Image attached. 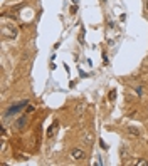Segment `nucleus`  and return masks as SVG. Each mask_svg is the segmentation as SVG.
<instances>
[{
	"label": "nucleus",
	"instance_id": "nucleus-1",
	"mask_svg": "<svg viewBox=\"0 0 148 166\" xmlns=\"http://www.w3.org/2000/svg\"><path fill=\"white\" fill-rule=\"evenodd\" d=\"M0 35H2V39H5V40H14L19 37V29H17L15 24H2Z\"/></svg>",
	"mask_w": 148,
	"mask_h": 166
},
{
	"label": "nucleus",
	"instance_id": "nucleus-2",
	"mask_svg": "<svg viewBox=\"0 0 148 166\" xmlns=\"http://www.w3.org/2000/svg\"><path fill=\"white\" fill-rule=\"evenodd\" d=\"M71 158L74 159V161H83L86 158V153L83 149H79V148H72L71 149Z\"/></svg>",
	"mask_w": 148,
	"mask_h": 166
},
{
	"label": "nucleus",
	"instance_id": "nucleus-3",
	"mask_svg": "<svg viewBox=\"0 0 148 166\" xmlns=\"http://www.w3.org/2000/svg\"><path fill=\"white\" fill-rule=\"evenodd\" d=\"M27 123H29L27 116H20V118H17V121H15V127L19 129V131H22L24 127L27 126Z\"/></svg>",
	"mask_w": 148,
	"mask_h": 166
},
{
	"label": "nucleus",
	"instance_id": "nucleus-4",
	"mask_svg": "<svg viewBox=\"0 0 148 166\" xmlns=\"http://www.w3.org/2000/svg\"><path fill=\"white\" fill-rule=\"evenodd\" d=\"M24 106H25V103H20V104H17V106H14V107H10V109L7 111V114H5V116H8V114H15V112H19L20 109H24Z\"/></svg>",
	"mask_w": 148,
	"mask_h": 166
},
{
	"label": "nucleus",
	"instance_id": "nucleus-5",
	"mask_svg": "<svg viewBox=\"0 0 148 166\" xmlns=\"http://www.w3.org/2000/svg\"><path fill=\"white\" fill-rule=\"evenodd\" d=\"M57 126H59V123H57V121H54V123H52V126L47 129V138H52V136L56 134V131H57Z\"/></svg>",
	"mask_w": 148,
	"mask_h": 166
},
{
	"label": "nucleus",
	"instance_id": "nucleus-6",
	"mask_svg": "<svg viewBox=\"0 0 148 166\" xmlns=\"http://www.w3.org/2000/svg\"><path fill=\"white\" fill-rule=\"evenodd\" d=\"M120 156H121L123 159H126L128 156H130V149H128V146H126V144H123V146L120 148Z\"/></svg>",
	"mask_w": 148,
	"mask_h": 166
},
{
	"label": "nucleus",
	"instance_id": "nucleus-7",
	"mask_svg": "<svg viewBox=\"0 0 148 166\" xmlns=\"http://www.w3.org/2000/svg\"><path fill=\"white\" fill-rule=\"evenodd\" d=\"M128 133H130L131 136H135V138H138V136H140V131H138L136 127H128Z\"/></svg>",
	"mask_w": 148,
	"mask_h": 166
},
{
	"label": "nucleus",
	"instance_id": "nucleus-8",
	"mask_svg": "<svg viewBox=\"0 0 148 166\" xmlns=\"http://www.w3.org/2000/svg\"><path fill=\"white\" fill-rule=\"evenodd\" d=\"M135 165H136V166H148V161H147V159H143V158H140V159H136V161H135Z\"/></svg>",
	"mask_w": 148,
	"mask_h": 166
},
{
	"label": "nucleus",
	"instance_id": "nucleus-9",
	"mask_svg": "<svg viewBox=\"0 0 148 166\" xmlns=\"http://www.w3.org/2000/svg\"><path fill=\"white\" fill-rule=\"evenodd\" d=\"M116 99V91H111L109 92V101H115Z\"/></svg>",
	"mask_w": 148,
	"mask_h": 166
},
{
	"label": "nucleus",
	"instance_id": "nucleus-10",
	"mask_svg": "<svg viewBox=\"0 0 148 166\" xmlns=\"http://www.w3.org/2000/svg\"><path fill=\"white\" fill-rule=\"evenodd\" d=\"M99 146H101V149H108V144L103 141V139H99Z\"/></svg>",
	"mask_w": 148,
	"mask_h": 166
},
{
	"label": "nucleus",
	"instance_id": "nucleus-11",
	"mask_svg": "<svg viewBox=\"0 0 148 166\" xmlns=\"http://www.w3.org/2000/svg\"><path fill=\"white\" fill-rule=\"evenodd\" d=\"M76 10H78V7H76V5H72V7H71V14H76Z\"/></svg>",
	"mask_w": 148,
	"mask_h": 166
},
{
	"label": "nucleus",
	"instance_id": "nucleus-12",
	"mask_svg": "<svg viewBox=\"0 0 148 166\" xmlns=\"http://www.w3.org/2000/svg\"><path fill=\"white\" fill-rule=\"evenodd\" d=\"M145 12L148 14V0H145Z\"/></svg>",
	"mask_w": 148,
	"mask_h": 166
}]
</instances>
